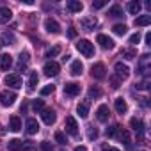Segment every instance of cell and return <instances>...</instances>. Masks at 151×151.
Here are the masks:
<instances>
[{"label": "cell", "mask_w": 151, "mask_h": 151, "mask_svg": "<svg viewBox=\"0 0 151 151\" xmlns=\"http://www.w3.org/2000/svg\"><path fill=\"white\" fill-rule=\"evenodd\" d=\"M101 151H119V149H116V147H112V146H103Z\"/></svg>", "instance_id": "f6af8a7d"}, {"label": "cell", "mask_w": 151, "mask_h": 151, "mask_svg": "<svg viewBox=\"0 0 151 151\" xmlns=\"http://www.w3.org/2000/svg\"><path fill=\"white\" fill-rule=\"evenodd\" d=\"M64 128H66V132H68L69 135H73V137L78 135V124H77V119H75L73 116H68V117H66Z\"/></svg>", "instance_id": "7a4b0ae2"}, {"label": "cell", "mask_w": 151, "mask_h": 151, "mask_svg": "<svg viewBox=\"0 0 151 151\" xmlns=\"http://www.w3.org/2000/svg\"><path fill=\"white\" fill-rule=\"evenodd\" d=\"M60 53V46H53V48H50V50H46V57L52 60V57H55V55H59Z\"/></svg>", "instance_id": "836d02e7"}, {"label": "cell", "mask_w": 151, "mask_h": 151, "mask_svg": "<svg viewBox=\"0 0 151 151\" xmlns=\"http://www.w3.org/2000/svg\"><path fill=\"white\" fill-rule=\"evenodd\" d=\"M53 91H55V86H46V87L41 89V96H48V94H52Z\"/></svg>", "instance_id": "74e56055"}, {"label": "cell", "mask_w": 151, "mask_h": 151, "mask_svg": "<svg viewBox=\"0 0 151 151\" xmlns=\"http://www.w3.org/2000/svg\"><path fill=\"white\" fill-rule=\"evenodd\" d=\"M112 30H114V34H117V36H124V34L128 32V27H126L124 23H117V25L112 27Z\"/></svg>", "instance_id": "83f0119b"}, {"label": "cell", "mask_w": 151, "mask_h": 151, "mask_svg": "<svg viewBox=\"0 0 151 151\" xmlns=\"http://www.w3.org/2000/svg\"><path fill=\"white\" fill-rule=\"evenodd\" d=\"M96 41H98V43H100V46H101V48H105V50H112V48H114V41H112L109 36H105V34H98Z\"/></svg>", "instance_id": "4fadbf2b"}, {"label": "cell", "mask_w": 151, "mask_h": 151, "mask_svg": "<svg viewBox=\"0 0 151 151\" xmlns=\"http://www.w3.org/2000/svg\"><path fill=\"white\" fill-rule=\"evenodd\" d=\"M128 11H130L132 14H139V13H140V4H139V2H130V4H128Z\"/></svg>", "instance_id": "1f68e13d"}, {"label": "cell", "mask_w": 151, "mask_h": 151, "mask_svg": "<svg viewBox=\"0 0 151 151\" xmlns=\"http://www.w3.org/2000/svg\"><path fill=\"white\" fill-rule=\"evenodd\" d=\"M96 25H98V20H96L94 16H84V18L80 20V27H82L84 30H87V32L94 30Z\"/></svg>", "instance_id": "52a82bcc"}, {"label": "cell", "mask_w": 151, "mask_h": 151, "mask_svg": "<svg viewBox=\"0 0 151 151\" xmlns=\"http://www.w3.org/2000/svg\"><path fill=\"white\" fill-rule=\"evenodd\" d=\"M105 6H107L105 0H100V2H93V9H101V7H105Z\"/></svg>", "instance_id": "60d3db41"}, {"label": "cell", "mask_w": 151, "mask_h": 151, "mask_svg": "<svg viewBox=\"0 0 151 151\" xmlns=\"http://www.w3.org/2000/svg\"><path fill=\"white\" fill-rule=\"evenodd\" d=\"M13 18V13L9 7H0V23H7Z\"/></svg>", "instance_id": "ffe728a7"}, {"label": "cell", "mask_w": 151, "mask_h": 151, "mask_svg": "<svg viewBox=\"0 0 151 151\" xmlns=\"http://www.w3.org/2000/svg\"><path fill=\"white\" fill-rule=\"evenodd\" d=\"M110 82H112V87H114V89L119 87V78H110Z\"/></svg>", "instance_id": "ee69618b"}, {"label": "cell", "mask_w": 151, "mask_h": 151, "mask_svg": "<svg viewBox=\"0 0 151 151\" xmlns=\"http://www.w3.org/2000/svg\"><path fill=\"white\" fill-rule=\"evenodd\" d=\"M121 57H124L126 60H132V59L137 57V53H135L133 48H123V50H121Z\"/></svg>", "instance_id": "cb8c5ba5"}, {"label": "cell", "mask_w": 151, "mask_h": 151, "mask_svg": "<svg viewBox=\"0 0 151 151\" xmlns=\"http://www.w3.org/2000/svg\"><path fill=\"white\" fill-rule=\"evenodd\" d=\"M109 116H110L109 107H107V105H100L98 110H96V117H98V121L105 123V121H109Z\"/></svg>", "instance_id": "9a60e30c"}, {"label": "cell", "mask_w": 151, "mask_h": 151, "mask_svg": "<svg viewBox=\"0 0 151 151\" xmlns=\"http://www.w3.org/2000/svg\"><path fill=\"white\" fill-rule=\"evenodd\" d=\"M64 94L66 96H77V94H80V84H77V82L66 84L64 86Z\"/></svg>", "instance_id": "8fae6325"}, {"label": "cell", "mask_w": 151, "mask_h": 151, "mask_svg": "<svg viewBox=\"0 0 151 151\" xmlns=\"http://www.w3.org/2000/svg\"><path fill=\"white\" fill-rule=\"evenodd\" d=\"M25 130H27V133L29 135H34V133H37L39 132V124H37V121L36 119H27V123H25Z\"/></svg>", "instance_id": "2e32d148"}, {"label": "cell", "mask_w": 151, "mask_h": 151, "mask_svg": "<svg viewBox=\"0 0 151 151\" xmlns=\"http://www.w3.org/2000/svg\"><path fill=\"white\" fill-rule=\"evenodd\" d=\"M66 7H68L69 13H80V11L84 9V4L78 2V0H69V2L66 4Z\"/></svg>", "instance_id": "e0dca14e"}, {"label": "cell", "mask_w": 151, "mask_h": 151, "mask_svg": "<svg viewBox=\"0 0 151 151\" xmlns=\"http://www.w3.org/2000/svg\"><path fill=\"white\" fill-rule=\"evenodd\" d=\"M109 14L114 16V18H119V16H123V7H121L119 4H116V6H112V7L109 9Z\"/></svg>", "instance_id": "4316f807"}, {"label": "cell", "mask_w": 151, "mask_h": 151, "mask_svg": "<svg viewBox=\"0 0 151 151\" xmlns=\"http://www.w3.org/2000/svg\"><path fill=\"white\" fill-rule=\"evenodd\" d=\"M9 130H11V132H20V130H22V121H20L18 116H13V117L9 119Z\"/></svg>", "instance_id": "44dd1931"}, {"label": "cell", "mask_w": 151, "mask_h": 151, "mask_svg": "<svg viewBox=\"0 0 151 151\" xmlns=\"http://www.w3.org/2000/svg\"><path fill=\"white\" fill-rule=\"evenodd\" d=\"M139 41H140V34H139V32L133 34V36H130V43H132V45H137Z\"/></svg>", "instance_id": "b9f144b4"}, {"label": "cell", "mask_w": 151, "mask_h": 151, "mask_svg": "<svg viewBox=\"0 0 151 151\" xmlns=\"http://www.w3.org/2000/svg\"><path fill=\"white\" fill-rule=\"evenodd\" d=\"M55 140H57L59 144H68V139H66V135H64L62 132H57V133H55Z\"/></svg>", "instance_id": "8d00e7d4"}, {"label": "cell", "mask_w": 151, "mask_h": 151, "mask_svg": "<svg viewBox=\"0 0 151 151\" xmlns=\"http://www.w3.org/2000/svg\"><path fill=\"white\" fill-rule=\"evenodd\" d=\"M114 69H116V75H117L119 80H126L130 77V68L126 64H123V62H116Z\"/></svg>", "instance_id": "8992f818"}, {"label": "cell", "mask_w": 151, "mask_h": 151, "mask_svg": "<svg viewBox=\"0 0 151 151\" xmlns=\"http://www.w3.org/2000/svg\"><path fill=\"white\" fill-rule=\"evenodd\" d=\"M27 64H29V52H22V55H20V64H18V69L25 68Z\"/></svg>", "instance_id": "4dcf8cb0"}, {"label": "cell", "mask_w": 151, "mask_h": 151, "mask_svg": "<svg viewBox=\"0 0 151 151\" xmlns=\"http://www.w3.org/2000/svg\"><path fill=\"white\" fill-rule=\"evenodd\" d=\"M130 126L133 128V132L137 133V137H139V140H142V137H144V123L140 121V119H137V117H133L132 121H130Z\"/></svg>", "instance_id": "9c48e42d"}, {"label": "cell", "mask_w": 151, "mask_h": 151, "mask_svg": "<svg viewBox=\"0 0 151 151\" xmlns=\"http://www.w3.org/2000/svg\"><path fill=\"white\" fill-rule=\"evenodd\" d=\"M2 45H14V34H2Z\"/></svg>", "instance_id": "f546056e"}, {"label": "cell", "mask_w": 151, "mask_h": 151, "mask_svg": "<svg viewBox=\"0 0 151 151\" xmlns=\"http://www.w3.org/2000/svg\"><path fill=\"white\" fill-rule=\"evenodd\" d=\"M107 137H116L117 135V126H110V128H107Z\"/></svg>", "instance_id": "ab89813d"}, {"label": "cell", "mask_w": 151, "mask_h": 151, "mask_svg": "<svg viewBox=\"0 0 151 151\" xmlns=\"http://www.w3.org/2000/svg\"><path fill=\"white\" fill-rule=\"evenodd\" d=\"M43 71H45V75H46V77H57V75H59V71H60V66H59L55 60H48V62L45 64Z\"/></svg>", "instance_id": "3957f363"}, {"label": "cell", "mask_w": 151, "mask_h": 151, "mask_svg": "<svg viewBox=\"0 0 151 151\" xmlns=\"http://www.w3.org/2000/svg\"><path fill=\"white\" fill-rule=\"evenodd\" d=\"M89 105H91L89 100H84V101H80V103L77 105V112H78L80 117H87V116H89Z\"/></svg>", "instance_id": "5bb4252c"}, {"label": "cell", "mask_w": 151, "mask_h": 151, "mask_svg": "<svg viewBox=\"0 0 151 151\" xmlns=\"http://www.w3.org/2000/svg\"><path fill=\"white\" fill-rule=\"evenodd\" d=\"M117 132H119V139L126 144V147H132V144H130V135H128V132L126 130H123V128H119L117 126Z\"/></svg>", "instance_id": "484cf974"}, {"label": "cell", "mask_w": 151, "mask_h": 151, "mask_svg": "<svg viewBox=\"0 0 151 151\" xmlns=\"http://www.w3.org/2000/svg\"><path fill=\"white\" fill-rule=\"evenodd\" d=\"M14 101H16V93H13V91H2L0 93V103L4 107H11Z\"/></svg>", "instance_id": "277c9868"}, {"label": "cell", "mask_w": 151, "mask_h": 151, "mask_svg": "<svg viewBox=\"0 0 151 151\" xmlns=\"http://www.w3.org/2000/svg\"><path fill=\"white\" fill-rule=\"evenodd\" d=\"M146 45H151V34L149 32L146 34Z\"/></svg>", "instance_id": "c3c4849f"}, {"label": "cell", "mask_w": 151, "mask_h": 151, "mask_svg": "<svg viewBox=\"0 0 151 151\" xmlns=\"http://www.w3.org/2000/svg\"><path fill=\"white\" fill-rule=\"evenodd\" d=\"M41 117H43L45 124H48V126H52L55 123V119H57V116H55V112L52 109H43L41 110Z\"/></svg>", "instance_id": "30bf717a"}, {"label": "cell", "mask_w": 151, "mask_h": 151, "mask_svg": "<svg viewBox=\"0 0 151 151\" xmlns=\"http://www.w3.org/2000/svg\"><path fill=\"white\" fill-rule=\"evenodd\" d=\"M23 151H36V146L32 144V140H25L23 142Z\"/></svg>", "instance_id": "f35d334b"}, {"label": "cell", "mask_w": 151, "mask_h": 151, "mask_svg": "<svg viewBox=\"0 0 151 151\" xmlns=\"http://www.w3.org/2000/svg\"><path fill=\"white\" fill-rule=\"evenodd\" d=\"M75 151H87V147L86 146H77V147H75Z\"/></svg>", "instance_id": "7dc6e473"}, {"label": "cell", "mask_w": 151, "mask_h": 151, "mask_svg": "<svg viewBox=\"0 0 151 151\" xmlns=\"http://www.w3.org/2000/svg\"><path fill=\"white\" fill-rule=\"evenodd\" d=\"M116 110H117L119 114H124V112L128 110V105H126V101H124L123 98H117V100H116Z\"/></svg>", "instance_id": "d4e9b609"}, {"label": "cell", "mask_w": 151, "mask_h": 151, "mask_svg": "<svg viewBox=\"0 0 151 151\" xmlns=\"http://www.w3.org/2000/svg\"><path fill=\"white\" fill-rule=\"evenodd\" d=\"M4 82L13 87V89H20L22 87V78H20V75L18 73H13V75H7V77L4 78Z\"/></svg>", "instance_id": "ba28073f"}, {"label": "cell", "mask_w": 151, "mask_h": 151, "mask_svg": "<svg viewBox=\"0 0 151 151\" xmlns=\"http://www.w3.org/2000/svg\"><path fill=\"white\" fill-rule=\"evenodd\" d=\"M41 151H52V144L50 142H41Z\"/></svg>", "instance_id": "7bdbcfd3"}, {"label": "cell", "mask_w": 151, "mask_h": 151, "mask_svg": "<svg viewBox=\"0 0 151 151\" xmlns=\"http://www.w3.org/2000/svg\"><path fill=\"white\" fill-rule=\"evenodd\" d=\"M87 139H89V140L98 139V130H96L94 126H89V128H87Z\"/></svg>", "instance_id": "e575fe53"}, {"label": "cell", "mask_w": 151, "mask_h": 151, "mask_svg": "<svg viewBox=\"0 0 151 151\" xmlns=\"http://www.w3.org/2000/svg\"><path fill=\"white\" fill-rule=\"evenodd\" d=\"M68 36H69V37H75V36H77V30H75V29H69Z\"/></svg>", "instance_id": "bcb514c9"}, {"label": "cell", "mask_w": 151, "mask_h": 151, "mask_svg": "<svg viewBox=\"0 0 151 151\" xmlns=\"http://www.w3.org/2000/svg\"><path fill=\"white\" fill-rule=\"evenodd\" d=\"M45 29H46V32H50V34H59V32H60V25H59L55 20H52V18H46V20H45Z\"/></svg>", "instance_id": "7c38bea8"}, {"label": "cell", "mask_w": 151, "mask_h": 151, "mask_svg": "<svg viewBox=\"0 0 151 151\" xmlns=\"http://www.w3.org/2000/svg\"><path fill=\"white\" fill-rule=\"evenodd\" d=\"M37 82H39L37 73H36V71H30V75H29V89H34V87L37 86Z\"/></svg>", "instance_id": "f1b7e54d"}, {"label": "cell", "mask_w": 151, "mask_h": 151, "mask_svg": "<svg viewBox=\"0 0 151 151\" xmlns=\"http://www.w3.org/2000/svg\"><path fill=\"white\" fill-rule=\"evenodd\" d=\"M7 147H9V151H22L23 149V142L20 139H11L9 144H7Z\"/></svg>", "instance_id": "7402d4cb"}, {"label": "cell", "mask_w": 151, "mask_h": 151, "mask_svg": "<svg viewBox=\"0 0 151 151\" xmlns=\"http://www.w3.org/2000/svg\"><path fill=\"white\" fill-rule=\"evenodd\" d=\"M100 96H101V89L98 86H93L89 89V98H100Z\"/></svg>", "instance_id": "d6a6232c"}, {"label": "cell", "mask_w": 151, "mask_h": 151, "mask_svg": "<svg viewBox=\"0 0 151 151\" xmlns=\"http://www.w3.org/2000/svg\"><path fill=\"white\" fill-rule=\"evenodd\" d=\"M149 23H151V16H149V14H142V16L135 18V25H137V27H146V25H149Z\"/></svg>", "instance_id": "603a6c76"}, {"label": "cell", "mask_w": 151, "mask_h": 151, "mask_svg": "<svg viewBox=\"0 0 151 151\" xmlns=\"http://www.w3.org/2000/svg\"><path fill=\"white\" fill-rule=\"evenodd\" d=\"M32 109H34L36 112H41V110L45 109V101H43V100H36V101L32 103Z\"/></svg>", "instance_id": "d590c367"}, {"label": "cell", "mask_w": 151, "mask_h": 151, "mask_svg": "<svg viewBox=\"0 0 151 151\" xmlns=\"http://www.w3.org/2000/svg\"><path fill=\"white\" fill-rule=\"evenodd\" d=\"M107 69H105V66L101 64V62H96V64H93L91 66V75H93V78H96V80H101V78H105V73Z\"/></svg>", "instance_id": "5b68a950"}, {"label": "cell", "mask_w": 151, "mask_h": 151, "mask_svg": "<svg viewBox=\"0 0 151 151\" xmlns=\"http://www.w3.org/2000/svg\"><path fill=\"white\" fill-rule=\"evenodd\" d=\"M11 66H13V57L9 53H2V55H0V68L7 71Z\"/></svg>", "instance_id": "ac0fdd59"}, {"label": "cell", "mask_w": 151, "mask_h": 151, "mask_svg": "<svg viewBox=\"0 0 151 151\" xmlns=\"http://www.w3.org/2000/svg\"><path fill=\"white\" fill-rule=\"evenodd\" d=\"M77 50L84 55V57H93L94 55V45L89 39H80L77 41Z\"/></svg>", "instance_id": "6da1fadb"}, {"label": "cell", "mask_w": 151, "mask_h": 151, "mask_svg": "<svg viewBox=\"0 0 151 151\" xmlns=\"http://www.w3.org/2000/svg\"><path fill=\"white\" fill-rule=\"evenodd\" d=\"M82 71H84V64L80 60H73V64L69 68V73L73 75V77H78V75H82Z\"/></svg>", "instance_id": "d6986e66"}]
</instances>
